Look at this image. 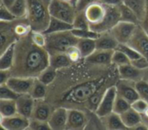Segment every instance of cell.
Segmentation results:
<instances>
[{"instance_id":"cell-4","label":"cell","mask_w":148,"mask_h":130,"mask_svg":"<svg viewBox=\"0 0 148 130\" xmlns=\"http://www.w3.org/2000/svg\"><path fill=\"white\" fill-rule=\"evenodd\" d=\"M49 12L51 16L72 24L77 9L72 3L63 0H50Z\"/></svg>"},{"instance_id":"cell-20","label":"cell","mask_w":148,"mask_h":130,"mask_svg":"<svg viewBox=\"0 0 148 130\" xmlns=\"http://www.w3.org/2000/svg\"><path fill=\"white\" fill-rule=\"evenodd\" d=\"M114 51V50L96 49L92 54L85 59V61L98 66H107L112 64V56Z\"/></svg>"},{"instance_id":"cell-28","label":"cell","mask_w":148,"mask_h":130,"mask_svg":"<svg viewBox=\"0 0 148 130\" xmlns=\"http://www.w3.org/2000/svg\"><path fill=\"white\" fill-rule=\"evenodd\" d=\"M76 46L82 53V59L85 60L96 50V41L95 39H79Z\"/></svg>"},{"instance_id":"cell-17","label":"cell","mask_w":148,"mask_h":130,"mask_svg":"<svg viewBox=\"0 0 148 130\" xmlns=\"http://www.w3.org/2000/svg\"><path fill=\"white\" fill-rule=\"evenodd\" d=\"M16 102L18 114L30 119L36 104V100L31 97V95L22 94L17 98Z\"/></svg>"},{"instance_id":"cell-29","label":"cell","mask_w":148,"mask_h":130,"mask_svg":"<svg viewBox=\"0 0 148 130\" xmlns=\"http://www.w3.org/2000/svg\"><path fill=\"white\" fill-rule=\"evenodd\" d=\"M17 113L16 100L0 99V117H9Z\"/></svg>"},{"instance_id":"cell-3","label":"cell","mask_w":148,"mask_h":130,"mask_svg":"<svg viewBox=\"0 0 148 130\" xmlns=\"http://www.w3.org/2000/svg\"><path fill=\"white\" fill-rule=\"evenodd\" d=\"M46 49L50 53L66 52L70 47L75 46L79 39L72 33V30L46 34Z\"/></svg>"},{"instance_id":"cell-18","label":"cell","mask_w":148,"mask_h":130,"mask_svg":"<svg viewBox=\"0 0 148 130\" xmlns=\"http://www.w3.org/2000/svg\"><path fill=\"white\" fill-rule=\"evenodd\" d=\"M118 74L120 79L138 82L143 79L144 70L135 67L132 63L123 65L118 67Z\"/></svg>"},{"instance_id":"cell-49","label":"cell","mask_w":148,"mask_h":130,"mask_svg":"<svg viewBox=\"0 0 148 130\" xmlns=\"http://www.w3.org/2000/svg\"><path fill=\"white\" fill-rule=\"evenodd\" d=\"M11 76L12 74L10 70H0V85L6 84Z\"/></svg>"},{"instance_id":"cell-2","label":"cell","mask_w":148,"mask_h":130,"mask_svg":"<svg viewBox=\"0 0 148 130\" xmlns=\"http://www.w3.org/2000/svg\"><path fill=\"white\" fill-rule=\"evenodd\" d=\"M29 21L32 30L44 32L49 23L51 15L49 12L50 0H27Z\"/></svg>"},{"instance_id":"cell-14","label":"cell","mask_w":148,"mask_h":130,"mask_svg":"<svg viewBox=\"0 0 148 130\" xmlns=\"http://www.w3.org/2000/svg\"><path fill=\"white\" fill-rule=\"evenodd\" d=\"M30 119L20 114H16L9 117H1V127L5 130H24L29 129Z\"/></svg>"},{"instance_id":"cell-11","label":"cell","mask_w":148,"mask_h":130,"mask_svg":"<svg viewBox=\"0 0 148 130\" xmlns=\"http://www.w3.org/2000/svg\"><path fill=\"white\" fill-rule=\"evenodd\" d=\"M114 85L117 90V94L131 104L140 98L136 88V82L120 79Z\"/></svg>"},{"instance_id":"cell-9","label":"cell","mask_w":148,"mask_h":130,"mask_svg":"<svg viewBox=\"0 0 148 130\" xmlns=\"http://www.w3.org/2000/svg\"><path fill=\"white\" fill-rule=\"evenodd\" d=\"M108 6V12L103 19V21L95 26L91 27L90 28L94 31L101 34L102 32L110 31L114 26H115L121 21V14L118 6Z\"/></svg>"},{"instance_id":"cell-21","label":"cell","mask_w":148,"mask_h":130,"mask_svg":"<svg viewBox=\"0 0 148 130\" xmlns=\"http://www.w3.org/2000/svg\"><path fill=\"white\" fill-rule=\"evenodd\" d=\"M95 41L96 49L101 50H115L120 44L110 31L101 33Z\"/></svg>"},{"instance_id":"cell-54","label":"cell","mask_w":148,"mask_h":130,"mask_svg":"<svg viewBox=\"0 0 148 130\" xmlns=\"http://www.w3.org/2000/svg\"><path fill=\"white\" fill-rule=\"evenodd\" d=\"M143 79L146 80L148 83V68H147L146 70H144V77H143Z\"/></svg>"},{"instance_id":"cell-43","label":"cell","mask_w":148,"mask_h":130,"mask_svg":"<svg viewBox=\"0 0 148 130\" xmlns=\"http://www.w3.org/2000/svg\"><path fill=\"white\" fill-rule=\"evenodd\" d=\"M66 53H67L68 57L69 58V60L72 63H78L82 59V53H81V52H80V50L76 45L70 47L66 51Z\"/></svg>"},{"instance_id":"cell-38","label":"cell","mask_w":148,"mask_h":130,"mask_svg":"<svg viewBox=\"0 0 148 130\" xmlns=\"http://www.w3.org/2000/svg\"><path fill=\"white\" fill-rule=\"evenodd\" d=\"M131 63L130 59L121 51L115 49L113 53V56H112V64L116 66L117 67L123 66V65H127Z\"/></svg>"},{"instance_id":"cell-6","label":"cell","mask_w":148,"mask_h":130,"mask_svg":"<svg viewBox=\"0 0 148 130\" xmlns=\"http://www.w3.org/2000/svg\"><path fill=\"white\" fill-rule=\"evenodd\" d=\"M116 97H117V90L115 85H112L108 87L105 91L103 97L101 100V103L98 105L96 110L95 111V115L98 117L102 118L112 113L114 111V105Z\"/></svg>"},{"instance_id":"cell-22","label":"cell","mask_w":148,"mask_h":130,"mask_svg":"<svg viewBox=\"0 0 148 130\" xmlns=\"http://www.w3.org/2000/svg\"><path fill=\"white\" fill-rule=\"evenodd\" d=\"M101 120H103L102 122V125H104V127L107 129L111 130H122V129H127V128L125 126L122 118L121 116V115L115 113V112H112L109 115L101 118Z\"/></svg>"},{"instance_id":"cell-27","label":"cell","mask_w":148,"mask_h":130,"mask_svg":"<svg viewBox=\"0 0 148 130\" xmlns=\"http://www.w3.org/2000/svg\"><path fill=\"white\" fill-rule=\"evenodd\" d=\"M123 3L127 4L136 14L140 20V24L143 21L147 9V0H123Z\"/></svg>"},{"instance_id":"cell-34","label":"cell","mask_w":148,"mask_h":130,"mask_svg":"<svg viewBox=\"0 0 148 130\" xmlns=\"http://www.w3.org/2000/svg\"><path fill=\"white\" fill-rule=\"evenodd\" d=\"M56 78V70L49 66L45 70H43L38 75V77L36 79H39L42 83H43L47 86H49V85H51L54 82Z\"/></svg>"},{"instance_id":"cell-16","label":"cell","mask_w":148,"mask_h":130,"mask_svg":"<svg viewBox=\"0 0 148 130\" xmlns=\"http://www.w3.org/2000/svg\"><path fill=\"white\" fill-rule=\"evenodd\" d=\"M11 24L12 22H1V53L4 52L10 45L18 40Z\"/></svg>"},{"instance_id":"cell-46","label":"cell","mask_w":148,"mask_h":130,"mask_svg":"<svg viewBox=\"0 0 148 130\" xmlns=\"http://www.w3.org/2000/svg\"><path fill=\"white\" fill-rule=\"evenodd\" d=\"M131 106H132V109H134L135 111H137L138 113L142 115L143 113H145L147 110L148 103L144 99L139 98L137 100H135L134 102H133L131 104Z\"/></svg>"},{"instance_id":"cell-36","label":"cell","mask_w":148,"mask_h":130,"mask_svg":"<svg viewBox=\"0 0 148 130\" xmlns=\"http://www.w3.org/2000/svg\"><path fill=\"white\" fill-rule=\"evenodd\" d=\"M13 29H14L15 34L16 35V36L19 39L21 37H24V36L28 35L31 32L32 28H31L29 21L26 19L25 22H20L18 23H15L13 26Z\"/></svg>"},{"instance_id":"cell-23","label":"cell","mask_w":148,"mask_h":130,"mask_svg":"<svg viewBox=\"0 0 148 130\" xmlns=\"http://www.w3.org/2000/svg\"><path fill=\"white\" fill-rule=\"evenodd\" d=\"M16 42L10 45L0 56V70H11L15 62Z\"/></svg>"},{"instance_id":"cell-1","label":"cell","mask_w":148,"mask_h":130,"mask_svg":"<svg viewBox=\"0 0 148 130\" xmlns=\"http://www.w3.org/2000/svg\"><path fill=\"white\" fill-rule=\"evenodd\" d=\"M29 34L16 42L15 62L10 70L12 76L37 78L49 66V53L46 47L34 44Z\"/></svg>"},{"instance_id":"cell-50","label":"cell","mask_w":148,"mask_h":130,"mask_svg":"<svg viewBox=\"0 0 148 130\" xmlns=\"http://www.w3.org/2000/svg\"><path fill=\"white\" fill-rule=\"evenodd\" d=\"M99 2L109 6H119L123 3V0H99Z\"/></svg>"},{"instance_id":"cell-26","label":"cell","mask_w":148,"mask_h":130,"mask_svg":"<svg viewBox=\"0 0 148 130\" xmlns=\"http://www.w3.org/2000/svg\"><path fill=\"white\" fill-rule=\"evenodd\" d=\"M72 29H73V24L51 16L49 26H48L47 29L44 31V33L45 34H52V33L68 31V30H72Z\"/></svg>"},{"instance_id":"cell-44","label":"cell","mask_w":148,"mask_h":130,"mask_svg":"<svg viewBox=\"0 0 148 130\" xmlns=\"http://www.w3.org/2000/svg\"><path fill=\"white\" fill-rule=\"evenodd\" d=\"M136 88L139 93V96L140 98L144 99L148 103V83L144 80L141 79L138 82H136Z\"/></svg>"},{"instance_id":"cell-30","label":"cell","mask_w":148,"mask_h":130,"mask_svg":"<svg viewBox=\"0 0 148 130\" xmlns=\"http://www.w3.org/2000/svg\"><path fill=\"white\" fill-rule=\"evenodd\" d=\"M120 14H121V21L127 22H132L135 24H140V20L136 14L130 9L127 4L122 3L118 6Z\"/></svg>"},{"instance_id":"cell-32","label":"cell","mask_w":148,"mask_h":130,"mask_svg":"<svg viewBox=\"0 0 148 130\" xmlns=\"http://www.w3.org/2000/svg\"><path fill=\"white\" fill-rule=\"evenodd\" d=\"M46 93H47V85L36 78L29 94L35 100H42L44 99Z\"/></svg>"},{"instance_id":"cell-42","label":"cell","mask_w":148,"mask_h":130,"mask_svg":"<svg viewBox=\"0 0 148 130\" xmlns=\"http://www.w3.org/2000/svg\"><path fill=\"white\" fill-rule=\"evenodd\" d=\"M16 20V17L14 16V14L11 12V10L6 7L5 5L1 3V9H0V21L5 22H10Z\"/></svg>"},{"instance_id":"cell-51","label":"cell","mask_w":148,"mask_h":130,"mask_svg":"<svg viewBox=\"0 0 148 130\" xmlns=\"http://www.w3.org/2000/svg\"><path fill=\"white\" fill-rule=\"evenodd\" d=\"M141 27L148 33V0H147V9H146V14L143 21L140 23Z\"/></svg>"},{"instance_id":"cell-7","label":"cell","mask_w":148,"mask_h":130,"mask_svg":"<svg viewBox=\"0 0 148 130\" xmlns=\"http://www.w3.org/2000/svg\"><path fill=\"white\" fill-rule=\"evenodd\" d=\"M138 24L120 21L115 26L112 28L110 32L115 37L120 44H127L133 36Z\"/></svg>"},{"instance_id":"cell-24","label":"cell","mask_w":148,"mask_h":130,"mask_svg":"<svg viewBox=\"0 0 148 130\" xmlns=\"http://www.w3.org/2000/svg\"><path fill=\"white\" fill-rule=\"evenodd\" d=\"M72 64L66 52H58L49 54V66L56 70L65 68Z\"/></svg>"},{"instance_id":"cell-48","label":"cell","mask_w":148,"mask_h":130,"mask_svg":"<svg viewBox=\"0 0 148 130\" xmlns=\"http://www.w3.org/2000/svg\"><path fill=\"white\" fill-rule=\"evenodd\" d=\"M95 2H99V0H78L75 7H76L77 10H84L88 5H90Z\"/></svg>"},{"instance_id":"cell-39","label":"cell","mask_w":148,"mask_h":130,"mask_svg":"<svg viewBox=\"0 0 148 130\" xmlns=\"http://www.w3.org/2000/svg\"><path fill=\"white\" fill-rule=\"evenodd\" d=\"M72 33L78 38V39H95L96 40L99 36V33L94 31L91 28L88 29H72Z\"/></svg>"},{"instance_id":"cell-10","label":"cell","mask_w":148,"mask_h":130,"mask_svg":"<svg viewBox=\"0 0 148 130\" xmlns=\"http://www.w3.org/2000/svg\"><path fill=\"white\" fill-rule=\"evenodd\" d=\"M84 11L91 28L100 24L103 21L108 12V6L101 2H95L88 5Z\"/></svg>"},{"instance_id":"cell-8","label":"cell","mask_w":148,"mask_h":130,"mask_svg":"<svg viewBox=\"0 0 148 130\" xmlns=\"http://www.w3.org/2000/svg\"><path fill=\"white\" fill-rule=\"evenodd\" d=\"M127 44L134 48L142 56H145L148 59V33L141 27L140 24H138Z\"/></svg>"},{"instance_id":"cell-25","label":"cell","mask_w":148,"mask_h":130,"mask_svg":"<svg viewBox=\"0 0 148 130\" xmlns=\"http://www.w3.org/2000/svg\"><path fill=\"white\" fill-rule=\"evenodd\" d=\"M121 116L127 129H134L140 123H142L141 115L132 108L121 115Z\"/></svg>"},{"instance_id":"cell-56","label":"cell","mask_w":148,"mask_h":130,"mask_svg":"<svg viewBox=\"0 0 148 130\" xmlns=\"http://www.w3.org/2000/svg\"><path fill=\"white\" fill-rule=\"evenodd\" d=\"M77 1H78V0H74V4H75V5H76V3H77Z\"/></svg>"},{"instance_id":"cell-41","label":"cell","mask_w":148,"mask_h":130,"mask_svg":"<svg viewBox=\"0 0 148 130\" xmlns=\"http://www.w3.org/2000/svg\"><path fill=\"white\" fill-rule=\"evenodd\" d=\"M20 95L10 88L6 84L0 85V99L16 100Z\"/></svg>"},{"instance_id":"cell-52","label":"cell","mask_w":148,"mask_h":130,"mask_svg":"<svg viewBox=\"0 0 148 130\" xmlns=\"http://www.w3.org/2000/svg\"><path fill=\"white\" fill-rule=\"evenodd\" d=\"M141 116H142V123L147 127L148 129V109L145 113H143L141 115Z\"/></svg>"},{"instance_id":"cell-47","label":"cell","mask_w":148,"mask_h":130,"mask_svg":"<svg viewBox=\"0 0 148 130\" xmlns=\"http://www.w3.org/2000/svg\"><path fill=\"white\" fill-rule=\"evenodd\" d=\"M131 63L137 68L140 69V70H146L148 68V59L145 56H140V58L132 60Z\"/></svg>"},{"instance_id":"cell-35","label":"cell","mask_w":148,"mask_h":130,"mask_svg":"<svg viewBox=\"0 0 148 130\" xmlns=\"http://www.w3.org/2000/svg\"><path fill=\"white\" fill-rule=\"evenodd\" d=\"M131 108H132L131 103L117 94V97H116V99L114 102V112H115L119 115H122L123 113H125Z\"/></svg>"},{"instance_id":"cell-45","label":"cell","mask_w":148,"mask_h":130,"mask_svg":"<svg viewBox=\"0 0 148 130\" xmlns=\"http://www.w3.org/2000/svg\"><path fill=\"white\" fill-rule=\"evenodd\" d=\"M29 129L49 130L51 129H50V126L49 124V122L40 121V120H36V119H30Z\"/></svg>"},{"instance_id":"cell-53","label":"cell","mask_w":148,"mask_h":130,"mask_svg":"<svg viewBox=\"0 0 148 130\" xmlns=\"http://www.w3.org/2000/svg\"><path fill=\"white\" fill-rule=\"evenodd\" d=\"M15 1L16 0H1V3L3 4V5H5L6 7L10 8L15 3Z\"/></svg>"},{"instance_id":"cell-55","label":"cell","mask_w":148,"mask_h":130,"mask_svg":"<svg viewBox=\"0 0 148 130\" xmlns=\"http://www.w3.org/2000/svg\"><path fill=\"white\" fill-rule=\"evenodd\" d=\"M63 1H66V2H69V3H72L74 4V0H63ZM75 5V4H74Z\"/></svg>"},{"instance_id":"cell-13","label":"cell","mask_w":148,"mask_h":130,"mask_svg":"<svg viewBox=\"0 0 148 130\" xmlns=\"http://www.w3.org/2000/svg\"><path fill=\"white\" fill-rule=\"evenodd\" d=\"M35 79L36 78H30V77L11 76L9 79V80L6 82V85L19 95L29 94Z\"/></svg>"},{"instance_id":"cell-12","label":"cell","mask_w":148,"mask_h":130,"mask_svg":"<svg viewBox=\"0 0 148 130\" xmlns=\"http://www.w3.org/2000/svg\"><path fill=\"white\" fill-rule=\"evenodd\" d=\"M89 123L88 115L81 110L77 109H69L68 115V123L66 129L79 130L87 129Z\"/></svg>"},{"instance_id":"cell-31","label":"cell","mask_w":148,"mask_h":130,"mask_svg":"<svg viewBox=\"0 0 148 130\" xmlns=\"http://www.w3.org/2000/svg\"><path fill=\"white\" fill-rule=\"evenodd\" d=\"M16 19L26 18L28 13L27 0H16L15 3L9 8Z\"/></svg>"},{"instance_id":"cell-33","label":"cell","mask_w":148,"mask_h":130,"mask_svg":"<svg viewBox=\"0 0 148 130\" xmlns=\"http://www.w3.org/2000/svg\"><path fill=\"white\" fill-rule=\"evenodd\" d=\"M73 28L75 29H88L90 28V23L85 15L84 10H77L75 17L73 22Z\"/></svg>"},{"instance_id":"cell-19","label":"cell","mask_w":148,"mask_h":130,"mask_svg":"<svg viewBox=\"0 0 148 130\" xmlns=\"http://www.w3.org/2000/svg\"><path fill=\"white\" fill-rule=\"evenodd\" d=\"M53 111H54V110H53L52 106L49 104L43 101V99L36 100L34 110H33L30 119H36V120H40V121L48 122L49 119L50 118Z\"/></svg>"},{"instance_id":"cell-5","label":"cell","mask_w":148,"mask_h":130,"mask_svg":"<svg viewBox=\"0 0 148 130\" xmlns=\"http://www.w3.org/2000/svg\"><path fill=\"white\" fill-rule=\"evenodd\" d=\"M99 86V81L88 82L78 85L66 95L65 99L67 101H71L75 103L88 102V99L98 91Z\"/></svg>"},{"instance_id":"cell-37","label":"cell","mask_w":148,"mask_h":130,"mask_svg":"<svg viewBox=\"0 0 148 130\" xmlns=\"http://www.w3.org/2000/svg\"><path fill=\"white\" fill-rule=\"evenodd\" d=\"M29 35H30V39L34 44H36V46L41 47H46L47 35L44 32L37 31V30H31Z\"/></svg>"},{"instance_id":"cell-40","label":"cell","mask_w":148,"mask_h":130,"mask_svg":"<svg viewBox=\"0 0 148 130\" xmlns=\"http://www.w3.org/2000/svg\"><path fill=\"white\" fill-rule=\"evenodd\" d=\"M116 49H118V50L121 51L122 53H124L130 59L131 61L140 58V56H142L140 53H138L134 48H133L128 44H119Z\"/></svg>"},{"instance_id":"cell-15","label":"cell","mask_w":148,"mask_h":130,"mask_svg":"<svg viewBox=\"0 0 148 130\" xmlns=\"http://www.w3.org/2000/svg\"><path fill=\"white\" fill-rule=\"evenodd\" d=\"M69 109L60 107L54 110L50 118L49 119V124L52 130L66 129L68 123Z\"/></svg>"}]
</instances>
